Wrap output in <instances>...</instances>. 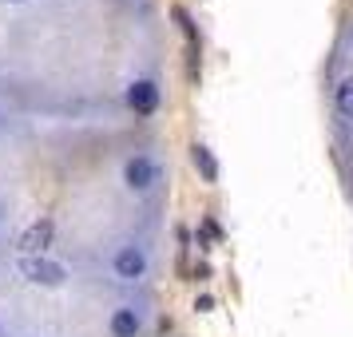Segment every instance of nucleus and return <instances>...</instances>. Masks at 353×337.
<instances>
[{"label":"nucleus","mask_w":353,"mask_h":337,"mask_svg":"<svg viewBox=\"0 0 353 337\" xmlns=\"http://www.w3.org/2000/svg\"><path fill=\"white\" fill-rule=\"evenodd\" d=\"M20 274H24L28 282H36V286H60L68 278L60 262H48V258H40V254L24 258V262H20Z\"/></svg>","instance_id":"f257e3e1"},{"label":"nucleus","mask_w":353,"mask_h":337,"mask_svg":"<svg viewBox=\"0 0 353 337\" xmlns=\"http://www.w3.org/2000/svg\"><path fill=\"white\" fill-rule=\"evenodd\" d=\"M337 112L345 115V119H353V76H345V80L337 83Z\"/></svg>","instance_id":"6e6552de"},{"label":"nucleus","mask_w":353,"mask_h":337,"mask_svg":"<svg viewBox=\"0 0 353 337\" xmlns=\"http://www.w3.org/2000/svg\"><path fill=\"white\" fill-rule=\"evenodd\" d=\"M155 178H159V171H155V163L147 159V155H131L123 163V183H128L131 191H151Z\"/></svg>","instance_id":"f03ea898"},{"label":"nucleus","mask_w":353,"mask_h":337,"mask_svg":"<svg viewBox=\"0 0 353 337\" xmlns=\"http://www.w3.org/2000/svg\"><path fill=\"white\" fill-rule=\"evenodd\" d=\"M108 325H112V337H135L139 334V314H135L131 305H119Z\"/></svg>","instance_id":"423d86ee"},{"label":"nucleus","mask_w":353,"mask_h":337,"mask_svg":"<svg viewBox=\"0 0 353 337\" xmlns=\"http://www.w3.org/2000/svg\"><path fill=\"white\" fill-rule=\"evenodd\" d=\"M128 108L135 115H151L155 108H159V88H155L151 80H135L128 88Z\"/></svg>","instance_id":"7ed1b4c3"},{"label":"nucleus","mask_w":353,"mask_h":337,"mask_svg":"<svg viewBox=\"0 0 353 337\" xmlns=\"http://www.w3.org/2000/svg\"><path fill=\"white\" fill-rule=\"evenodd\" d=\"M48 242H52V223H48V218H40V223H32L24 234H20V250L32 258V254H44V250H48Z\"/></svg>","instance_id":"39448f33"},{"label":"nucleus","mask_w":353,"mask_h":337,"mask_svg":"<svg viewBox=\"0 0 353 337\" xmlns=\"http://www.w3.org/2000/svg\"><path fill=\"white\" fill-rule=\"evenodd\" d=\"M191 159H194V167H199V175L207 178V183H219V159L210 155V147L194 143V147H191Z\"/></svg>","instance_id":"0eeeda50"},{"label":"nucleus","mask_w":353,"mask_h":337,"mask_svg":"<svg viewBox=\"0 0 353 337\" xmlns=\"http://www.w3.org/2000/svg\"><path fill=\"white\" fill-rule=\"evenodd\" d=\"M115 274H119L123 282H135V278H143V274H147V254H143V246H123V250L115 254Z\"/></svg>","instance_id":"20e7f679"}]
</instances>
